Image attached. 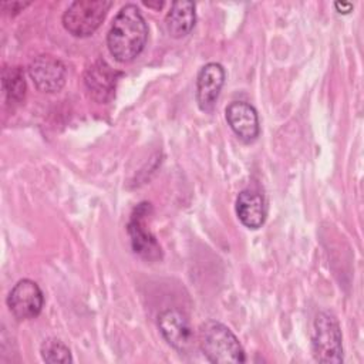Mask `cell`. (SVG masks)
Instances as JSON below:
<instances>
[{
    "label": "cell",
    "mask_w": 364,
    "mask_h": 364,
    "mask_svg": "<svg viewBox=\"0 0 364 364\" xmlns=\"http://www.w3.org/2000/svg\"><path fill=\"white\" fill-rule=\"evenodd\" d=\"M158 328L166 343L179 353H188L193 346V330L188 318L175 309H166L158 316Z\"/></svg>",
    "instance_id": "cell-7"
},
{
    "label": "cell",
    "mask_w": 364,
    "mask_h": 364,
    "mask_svg": "<svg viewBox=\"0 0 364 364\" xmlns=\"http://www.w3.org/2000/svg\"><path fill=\"white\" fill-rule=\"evenodd\" d=\"M226 119L232 131L245 142H252L260 132L256 109L245 101H233L226 107Z\"/></svg>",
    "instance_id": "cell-11"
},
{
    "label": "cell",
    "mask_w": 364,
    "mask_h": 364,
    "mask_svg": "<svg viewBox=\"0 0 364 364\" xmlns=\"http://www.w3.org/2000/svg\"><path fill=\"white\" fill-rule=\"evenodd\" d=\"M148 38V26L135 4H125L115 16L107 36L111 55L119 63L135 60L144 50Z\"/></svg>",
    "instance_id": "cell-1"
},
{
    "label": "cell",
    "mask_w": 364,
    "mask_h": 364,
    "mask_svg": "<svg viewBox=\"0 0 364 364\" xmlns=\"http://www.w3.org/2000/svg\"><path fill=\"white\" fill-rule=\"evenodd\" d=\"M334 7H336L337 13H341V14H348L353 10V4L351 3H344V1L334 3Z\"/></svg>",
    "instance_id": "cell-16"
},
{
    "label": "cell",
    "mask_w": 364,
    "mask_h": 364,
    "mask_svg": "<svg viewBox=\"0 0 364 364\" xmlns=\"http://www.w3.org/2000/svg\"><path fill=\"white\" fill-rule=\"evenodd\" d=\"M40 353H41V357L46 363L67 364V363L73 361L70 348L63 341H60L58 338L44 340V343L41 344Z\"/></svg>",
    "instance_id": "cell-15"
},
{
    "label": "cell",
    "mask_w": 364,
    "mask_h": 364,
    "mask_svg": "<svg viewBox=\"0 0 364 364\" xmlns=\"http://www.w3.org/2000/svg\"><path fill=\"white\" fill-rule=\"evenodd\" d=\"M195 20V4L192 1H173L165 17L166 31L173 38L185 37L192 31Z\"/></svg>",
    "instance_id": "cell-13"
},
{
    "label": "cell",
    "mask_w": 364,
    "mask_h": 364,
    "mask_svg": "<svg viewBox=\"0 0 364 364\" xmlns=\"http://www.w3.org/2000/svg\"><path fill=\"white\" fill-rule=\"evenodd\" d=\"M3 91L9 102H21L26 95V80L21 67H4L1 73Z\"/></svg>",
    "instance_id": "cell-14"
},
{
    "label": "cell",
    "mask_w": 364,
    "mask_h": 364,
    "mask_svg": "<svg viewBox=\"0 0 364 364\" xmlns=\"http://www.w3.org/2000/svg\"><path fill=\"white\" fill-rule=\"evenodd\" d=\"M44 296L40 286L30 280H18L7 296V306L17 320H30L41 313Z\"/></svg>",
    "instance_id": "cell-6"
},
{
    "label": "cell",
    "mask_w": 364,
    "mask_h": 364,
    "mask_svg": "<svg viewBox=\"0 0 364 364\" xmlns=\"http://www.w3.org/2000/svg\"><path fill=\"white\" fill-rule=\"evenodd\" d=\"M311 351L318 363L338 364L343 361V336L337 318L320 311L313 323Z\"/></svg>",
    "instance_id": "cell-3"
},
{
    "label": "cell",
    "mask_w": 364,
    "mask_h": 364,
    "mask_svg": "<svg viewBox=\"0 0 364 364\" xmlns=\"http://www.w3.org/2000/svg\"><path fill=\"white\" fill-rule=\"evenodd\" d=\"M117 77L118 73L104 60H98L88 67L84 75V82L91 98L102 104L109 101L115 92Z\"/></svg>",
    "instance_id": "cell-10"
},
{
    "label": "cell",
    "mask_w": 364,
    "mask_h": 364,
    "mask_svg": "<svg viewBox=\"0 0 364 364\" xmlns=\"http://www.w3.org/2000/svg\"><path fill=\"white\" fill-rule=\"evenodd\" d=\"M28 75L41 92H58L65 84L64 64L50 54L37 55L28 65Z\"/></svg>",
    "instance_id": "cell-8"
},
{
    "label": "cell",
    "mask_w": 364,
    "mask_h": 364,
    "mask_svg": "<svg viewBox=\"0 0 364 364\" xmlns=\"http://www.w3.org/2000/svg\"><path fill=\"white\" fill-rule=\"evenodd\" d=\"M151 205L146 202L139 203L128 222V235L131 239L132 250L145 260L156 262L162 257L161 245L156 242L155 236L148 229L146 218L151 213Z\"/></svg>",
    "instance_id": "cell-5"
},
{
    "label": "cell",
    "mask_w": 364,
    "mask_h": 364,
    "mask_svg": "<svg viewBox=\"0 0 364 364\" xmlns=\"http://www.w3.org/2000/svg\"><path fill=\"white\" fill-rule=\"evenodd\" d=\"M236 215L246 228L259 229L267 215L264 198L253 189L242 191L236 198Z\"/></svg>",
    "instance_id": "cell-12"
},
{
    "label": "cell",
    "mask_w": 364,
    "mask_h": 364,
    "mask_svg": "<svg viewBox=\"0 0 364 364\" xmlns=\"http://www.w3.org/2000/svg\"><path fill=\"white\" fill-rule=\"evenodd\" d=\"M225 82V70L218 63H208L196 78V101L202 111H210Z\"/></svg>",
    "instance_id": "cell-9"
},
{
    "label": "cell",
    "mask_w": 364,
    "mask_h": 364,
    "mask_svg": "<svg viewBox=\"0 0 364 364\" xmlns=\"http://www.w3.org/2000/svg\"><path fill=\"white\" fill-rule=\"evenodd\" d=\"M199 347L210 363H245V351L237 337L225 324L209 320L199 327Z\"/></svg>",
    "instance_id": "cell-2"
},
{
    "label": "cell",
    "mask_w": 364,
    "mask_h": 364,
    "mask_svg": "<svg viewBox=\"0 0 364 364\" xmlns=\"http://www.w3.org/2000/svg\"><path fill=\"white\" fill-rule=\"evenodd\" d=\"M111 6L108 0L73 1L63 14V26L74 37H88L101 26Z\"/></svg>",
    "instance_id": "cell-4"
}]
</instances>
